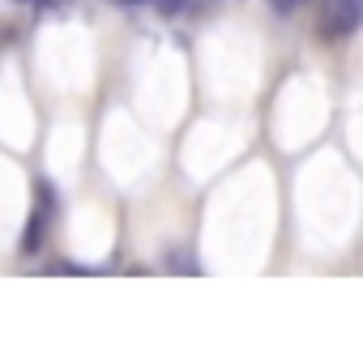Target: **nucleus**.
<instances>
[{
	"label": "nucleus",
	"mask_w": 363,
	"mask_h": 350,
	"mask_svg": "<svg viewBox=\"0 0 363 350\" xmlns=\"http://www.w3.org/2000/svg\"><path fill=\"white\" fill-rule=\"evenodd\" d=\"M18 5H35V0H18Z\"/></svg>",
	"instance_id": "0eeeda50"
},
{
	"label": "nucleus",
	"mask_w": 363,
	"mask_h": 350,
	"mask_svg": "<svg viewBox=\"0 0 363 350\" xmlns=\"http://www.w3.org/2000/svg\"><path fill=\"white\" fill-rule=\"evenodd\" d=\"M111 5H120V9H150V0H111Z\"/></svg>",
	"instance_id": "423d86ee"
},
{
	"label": "nucleus",
	"mask_w": 363,
	"mask_h": 350,
	"mask_svg": "<svg viewBox=\"0 0 363 350\" xmlns=\"http://www.w3.org/2000/svg\"><path fill=\"white\" fill-rule=\"evenodd\" d=\"M359 26H363V0H329V5L320 9L316 35H320L325 43H342V39H350Z\"/></svg>",
	"instance_id": "f03ea898"
},
{
	"label": "nucleus",
	"mask_w": 363,
	"mask_h": 350,
	"mask_svg": "<svg viewBox=\"0 0 363 350\" xmlns=\"http://www.w3.org/2000/svg\"><path fill=\"white\" fill-rule=\"evenodd\" d=\"M303 5H308V0H269V9H274L278 18H295Z\"/></svg>",
	"instance_id": "39448f33"
},
{
	"label": "nucleus",
	"mask_w": 363,
	"mask_h": 350,
	"mask_svg": "<svg viewBox=\"0 0 363 350\" xmlns=\"http://www.w3.org/2000/svg\"><path fill=\"white\" fill-rule=\"evenodd\" d=\"M60 210H65L60 188L48 180V175H35V184H30V218H26L22 239H18V252H22L26 261L48 252V239H52V231L60 227Z\"/></svg>",
	"instance_id": "f257e3e1"
},
{
	"label": "nucleus",
	"mask_w": 363,
	"mask_h": 350,
	"mask_svg": "<svg viewBox=\"0 0 363 350\" xmlns=\"http://www.w3.org/2000/svg\"><path fill=\"white\" fill-rule=\"evenodd\" d=\"M158 269H167V273H197L201 265L193 261V248L171 244V248H162V265H158Z\"/></svg>",
	"instance_id": "7ed1b4c3"
},
{
	"label": "nucleus",
	"mask_w": 363,
	"mask_h": 350,
	"mask_svg": "<svg viewBox=\"0 0 363 350\" xmlns=\"http://www.w3.org/2000/svg\"><path fill=\"white\" fill-rule=\"evenodd\" d=\"M150 9H158L162 18H179L193 9V0H150Z\"/></svg>",
	"instance_id": "20e7f679"
}]
</instances>
